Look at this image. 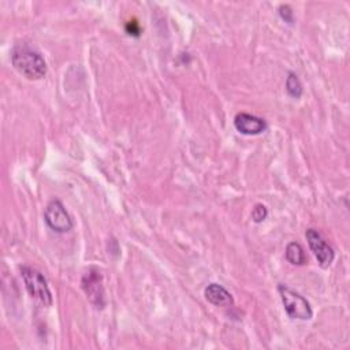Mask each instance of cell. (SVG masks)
<instances>
[{
  "label": "cell",
  "mask_w": 350,
  "mask_h": 350,
  "mask_svg": "<svg viewBox=\"0 0 350 350\" xmlns=\"http://www.w3.org/2000/svg\"><path fill=\"white\" fill-rule=\"evenodd\" d=\"M305 237H306L308 245H309L312 253L314 254L319 265L321 268H328L335 258L334 249L327 243V241L321 237V234L314 228L306 230Z\"/></svg>",
  "instance_id": "8992f818"
},
{
  "label": "cell",
  "mask_w": 350,
  "mask_h": 350,
  "mask_svg": "<svg viewBox=\"0 0 350 350\" xmlns=\"http://www.w3.org/2000/svg\"><path fill=\"white\" fill-rule=\"evenodd\" d=\"M82 288L86 294L89 302L97 308L103 309L107 304L105 290L103 284V275L96 267H90L82 276Z\"/></svg>",
  "instance_id": "277c9868"
},
{
  "label": "cell",
  "mask_w": 350,
  "mask_h": 350,
  "mask_svg": "<svg viewBox=\"0 0 350 350\" xmlns=\"http://www.w3.org/2000/svg\"><path fill=\"white\" fill-rule=\"evenodd\" d=\"M44 220L56 232H67L72 228V220L60 200H51L44 211Z\"/></svg>",
  "instance_id": "5b68a950"
},
{
  "label": "cell",
  "mask_w": 350,
  "mask_h": 350,
  "mask_svg": "<svg viewBox=\"0 0 350 350\" xmlns=\"http://www.w3.org/2000/svg\"><path fill=\"white\" fill-rule=\"evenodd\" d=\"M286 90L294 98H299L302 94V85L294 72H288L286 78Z\"/></svg>",
  "instance_id": "30bf717a"
},
{
  "label": "cell",
  "mask_w": 350,
  "mask_h": 350,
  "mask_svg": "<svg viewBox=\"0 0 350 350\" xmlns=\"http://www.w3.org/2000/svg\"><path fill=\"white\" fill-rule=\"evenodd\" d=\"M286 260L288 262H291L293 265H304L308 261L306 253L304 250V247L298 243V242H290L286 246Z\"/></svg>",
  "instance_id": "9c48e42d"
},
{
  "label": "cell",
  "mask_w": 350,
  "mask_h": 350,
  "mask_svg": "<svg viewBox=\"0 0 350 350\" xmlns=\"http://www.w3.org/2000/svg\"><path fill=\"white\" fill-rule=\"evenodd\" d=\"M279 15L282 16V19H284V22L287 23H293L294 22V16H293V10L288 4H282L279 7Z\"/></svg>",
  "instance_id": "7c38bea8"
},
{
  "label": "cell",
  "mask_w": 350,
  "mask_h": 350,
  "mask_svg": "<svg viewBox=\"0 0 350 350\" xmlns=\"http://www.w3.org/2000/svg\"><path fill=\"white\" fill-rule=\"evenodd\" d=\"M204 295L208 302H211L215 306H230L234 304L232 295L230 291H227L221 284L217 283H211L205 287Z\"/></svg>",
  "instance_id": "ba28073f"
},
{
  "label": "cell",
  "mask_w": 350,
  "mask_h": 350,
  "mask_svg": "<svg viewBox=\"0 0 350 350\" xmlns=\"http://www.w3.org/2000/svg\"><path fill=\"white\" fill-rule=\"evenodd\" d=\"M126 31H127L130 36L138 37L139 33H141V27H139L138 22L133 19V21H129V22L126 23Z\"/></svg>",
  "instance_id": "4fadbf2b"
},
{
  "label": "cell",
  "mask_w": 350,
  "mask_h": 350,
  "mask_svg": "<svg viewBox=\"0 0 350 350\" xmlns=\"http://www.w3.org/2000/svg\"><path fill=\"white\" fill-rule=\"evenodd\" d=\"M267 215H268V209L262 204H256L252 209V220L254 223H261L262 220H265Z\"/></svg>",
  "instance_id": "8fae6325"
},
{
  "label": "cell",
  "mask_w": 350,
  "mask_h": 350,
  "mask_svg": "<svg viewBox=\"0 0 350 350\" xmlns=\"http://www.w3.org/2000/svg\"><path fill=\"white\" fill-rule=\"evenodd\" d=\"M11 63L15 70L27 79H41L46 74V63L41 53L25 42L14 45Z\"/></svg>",
  "instance_id": "6da1fadb"
},
{
  "label": "cell",
  "mask_w": 350,
  "mask_h": 350,
  "mask_svg": "<svg viewBox=\"0 0 350 350\" xmlns=\"http://www.w3.org/2000/svg\"><path fill=\"white\" fill-rule=\"evenodd\" d=\"M234 126L241 134L245 135H257L265 131L267 129V123L262 118H258L247 112L237 113L234 118Z\"/></svg>",
  "instance_id": "52a82bcc"
},
{
  "label": "cell",
  "mask_w": 350,
  "mask_h": 350,
  "mask_svg": "<svg viewBox=\"0 0 350 350\" xmlns=\"http://www.w3.org/2000/svg\"><path fill=\"white\" fill-rule=\"evenodd\" d=\"M278 291L288 317L298 320H310L313 317V310L309 301L299 293L291 290L286 284H279Z\"/></svg>",
  "instance_id": "7a4b0ae2"
},
{
  "label": "cell",
  "mask_w": 350,
  "mask_h": 350,
  "mask_svg": "<svg viewBox=\"0 0 350 350\" xmlns=\"http://www.w3.org/2000/svg\"><path fill=\"white\" fill-rule=\"evenodd\" d=\"M21 276L23 279L27 293L33 298H36L44 306L52 305V293L49 290L48 282L38 269L25 265L21 268Z\"/></svg>",
  "instance_id": "3957f363"
}]
</instances>
